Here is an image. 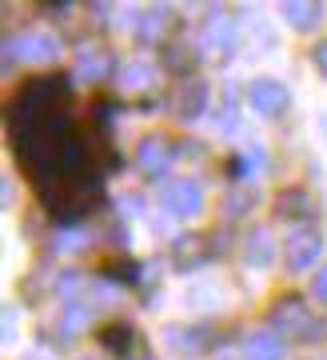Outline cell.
Returning <instances> with one entry per match:
<instances>
[{
  "label": "cell",
  "mask_w": 327,
  "mask_h": 360,
  "mask_svg": "<svg viewBox=\"0 0 327 360\" xmlns=\"http://www.w3.org/2000/svg\"><path fill=\"white\" fill-rule=\"evenodd\" d=\"M288 269L291 272H303L312 269L315 260L323 257V236H319V229H312V224H303V229H291L288 232Z\"/></svg>",
  "instance_id": "6da1fadb"
},
{
  "label": "cell",
  "mask_w": 327,
  "mask_h": 360,
  "mask_svg": "<svg viewBox=\"0 0 327 360\" xmlns=\"http://www.w3.org/2000/svg\"><path fill=\"white\" fill-rule=\"evenodd\" d=\"M4 52H8V60H52V56H60V40L52 32H20L4 44Z\"/></svg>",
  "instance_id": "7a4b0ae2"
},
{
  "label": "cell",
  "mask_w": 327,
  "mask_h": 360,
  "mask_svg": "<svg viewBox=\"0 0 327 360\" xmlns=\"http://www.w3.org/2000/svg\"><path fill=\"white\" fill-rule=\"evenodd\" d=\"M160 205L172 212V217H196L203 208V193L196 180H168L160 188Z\"/></svg>",
  "instance_id": "3957f363"
},
{
  "label": "cell",
  "mask_w": 327,
  "mask_h": 360,
  "mask_svg": "<svg viewBox=\"0 0 327 360\" xmlns=\"http://www.w3.org/2000/svg\"><path fill=\"white\" fill-rule=\"evenodd\" d=\"M248 104H252L260 116H279L288 108V89L272 77H260L248 84Z\"/></svg>",
  "instance_id": "277c9868"
},
{
  "label": "cell",
  "mask_w": 327,
  "mask_h": 360,
  "mask_svg": "<svg viewBox=\"0 0 327 360\" xmlns=\"http://www.w3.org/2000/svg\"><path fill=\"white\" fill-rule=\"evenodd\" d=\"M132 160H136V168L144 176H164L168 165H172V144L164 141V136H144V141L136 144Z\"/></svg>",
  "instance_id": "5b68a950"
},
{
  "label": "cell",
  "mask_w": 327,
  "mask_h": 360,
  "mask_svg": "<svg viewBox=\"0 0 327 360\" xmlns=\"http://www.w3.org/2000/svg\"><path fill=\"white\" fill-rule=\"evenodd\" d=\"M276 324L283 328V333H291V336H312L315 333L312 312L303 309L300 300H283V304L276 309Z\"/></svg>",
  "instance_id": "8992f818"
},
{
  "label": "cell",
  "mask_w": 327,
  "mask_h": 360,
  "mask_svg": "<svg viewBox=\"0 0 327 360\" xmlns=\"http://www.w3.org/2000/svg\"><path fill=\"white\" fill-rule=\"evenodd\" d=\"M232 49H236V25L232 20H212L203 28V52L208 56L224 60V56H232Z\"/></svg>",
  "instance_id": "52a82bcc"
},
{
  "label": "cell",
  "mask_w": 327,
  "mask_h": 360,
  "mask_svg": "<svg viewBox=\"0 0 327 360\" xmlns=\"http://www.w3.org/2000/svg\"><path fill=\"white\" fill-rule=\"evenodd\" d=\"M283 356H288V345L276 333H252L248 345H243V360H283Z\"/></svg>",
  "instance_id": "ba28073f"
},
{
  "label": "cell",
  "mask_w": 327,
  "mask_h": 360,
  "mask_svg": "<svg viewBox=\"0 0 327 360\" xmlns=\"http://www.w3.org/2000/svg\"><path fill=\"white\" fill-rule=\"evenodd\" d=\"M208 108V84H188V89H180V96H176V116L184 120V124H192L196 116Z\"/></svg>",
  "instance_id": "9c48e42d"
},
{
  "label": "cell",
  "mask_w": 327,
  "mask_h": 360,
  "mask_svg": "<svg viewBox=\"0 0 327 360\" xmlns=\"http://www.w3.org/2000/svg\"><path fill=\"white\" fill-rule=\"evenodd\" d=\"M319 16H323V8H319V4H307V0H288V4H283V20H288L291 28H300V32L315 28Z\"/></svg>",
  "instance_id": "30bf717a"
},
{
  "label": "cell",
  "mask_w": 327,
  "mask_h": 360,
  "mask_svg": "<svg viewBox=\"0 0 327 360\" xmlns=\"http://www.w3.org/2000/svg\"><path fill=\"white\" fill-rule=\"evenodd\" d=\"M243 260H248L252 269H267V264H272V232H267V229H255L252 236H248Z\"/></svg>",
  "instance_id": "8fae6325"
},
{
  "label": "cell",
  "mask_w": 327,
  "mask_h": 360,
  "mask_svg": "<svg viewBox=\"0 0 327 360\" xmlns=\"http://www.w3.org/2000/svg\"><path fill=\"white\" fill-rule=\"evenodd\" d=\"M108 68H112V60H108V52H80L76 56V77H84V80H100L108 77Z\"/></svg>",
  "instance_id": "7c38bea8"
},
{
  "label": "cell",
  "mask_w": 327,
  "mask_h": 360,
  "mask_svg": "<svg viewBox=\"0 0 327 360\" xmlns=\"http://www.w3.org/2000/svg\"><path fill=\"white\" fill-rule=\"evenodd\" d=\"M124 84L128 89H152V84H156V68H152L148 60H132V65L124 68Z\"/></svg>",
  "instance_id": "4fadbf2b"
},
{
  "label": "cell",
  "mask_w": 327,
  "mask_h": 360,
  "mask_svg": "<svg viewBox=\"0 0 327 360\" xmlns=\"http://www.w3.org/2000/svg\"><path fill=\"white\" fill-rule=\"evenodd\" d=\"M160 20H164L160 8H148V13H140V16H136V37H144V40L160 37Z\"/></svg>",
  "instance_id": "5bb4252c"
},
{
  "label": "cell",
  "mask_w": 327,
  "mask_h": 360,
  "mask_svg": "<svg viewBox=\"0 0 327 360\" xmlns=\"http://www.w3.org/2000/svg\"><path fill=\"white\" fill-rule=\"evenodd\" d=\"M84 321H88V312H84V309H68V312H64V321H60V328H64V333H76Z\"/></svg>",
  "instance_id": "9a60e30c"
},
{
  "label": "cell",
  "mask_w": 327,
  "mask_h": 360,
  "mask_svg": "<svg viewBox=\"0 0 327 360\" xmlns=\"http://www.w3.org/2000/svg\"><path fill=\"white\" fill-rule=\"evenodd\" d=\"M312 292L319 296V300H327V264L319 272H315V281H312Z\"/></svg>",
  "instance_id": "2e32d148"
},
{
  "label": "cell",
  "mask_w": 327,
  "mask_h": 360,
  "mask_svg": "<svg viewBox=\"0 0 327 360\" xmlns=\"http://www.w3.org/2000/svg\"><path fill=\"white\" fill-rule=\"evenodd\" d=\"M315 68H319V72L327 77V40L319 44V49H315Z\"/></svg>",
  "instance_id": "e0dca14e"
}]
</instances>
